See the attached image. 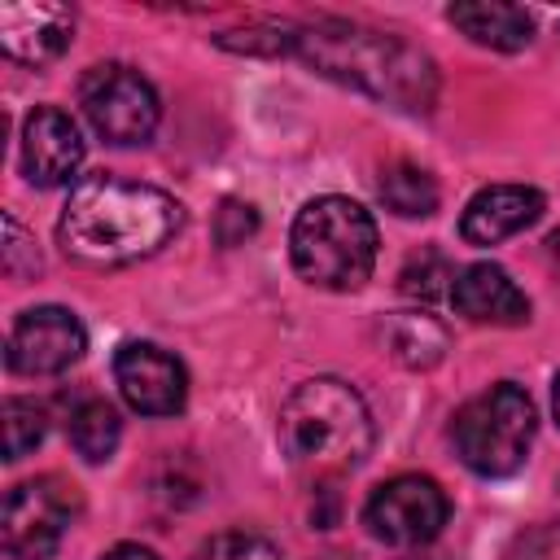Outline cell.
Wrapping results in <instances>:
<instances>
[{
	"mask_svg": "<svg viewBox=\"0 0 560 560\" xmlns=\"http://www.w3.org/2000/svg\"><path fill=\"white\" fill-rule=\"evenodd\" d=\"M179 228L184 206L171 192L96 171L70 188L57 219V241L83 267H127L158 254Z\"/></svg>",
	"mask_w": 560,
	"mask_h": 560,
	"instance_id": "obj_1",
	"label": "cell"
},
{
	"mask_svg": "<svg viewBox=\"0 0 560 560\" xmlns=\"http://www.w3.org/2000/svg\"><path fill=\"white\" fill-rule=\"evenodd\" d=\"M293 52L324 79L346 83L389 109L429 114L438 105V66L402 35L372 31L346 18H315L293 26Z\"/></svg>",
	"mask_w": 560,
	"mask_h": 560,
	"instance_id": "obj_2",
	"label": "cell"
},
{
	"mask_svg": "<svg viewBox=\"0 0 560 560\" xmlns=\"http://www.w3.org/2000/svg\"><path fill=\"white\" fill-rule=\"evenodd\" d=\"M280 446L298 468L311 472H350L372 455V411L363 394L337 376L302 381L276 420Z\"/></svg>",
	"mask_w": 560,
	"mask_h": 560,
	"instance_id": "obj_3",
	"label": "cell"
},
{
	"mask_svg": "<svg viewBox=\"0 0 560 560\" xmlns=\"http://www.w3.org/2000/svg\"><path fill=\"white\" fill-rule=\"evenodd\" d=\"M376 223L372 214L337 192L311 197L289 232V254L293 267L306 284L315 289H332V293H350L359 289L372 267H376Z\"/></svg>",
	"mask_w": 560,
	"mask_h": 560,
	"instance_id": "obj_4",
	"label": "cell"
},
{
	"mask_svg": "<svg viewBox=\"0 0 560 560\" xmlns=\"http://www.w3.org/2000/svg\"><path fill=\"white\" fill-rule=\"evenodd\" d=\"M534 424L538 416H534L529 394L512 381H494L490 389H481L455 411L451 438H455L459 459L477 477H508L525 464Z\"/></svg>",
	"mask_w": 560,
	"mask_h": 560,
	"instance_id": "obj_5",
	"label": "cell"
},
{
	"mask_svg": "<svg viewBox=\"0 0 560 560\" xmlns=\"http://www.w3.org/2000/svg\"><path fill=\"white\" fill-rule=\"evenodd\" d=\"M79 105L96 127V136L109 144H144L162 118L153 83L122 61L92 66L79 83Z\"/></svg>",
	"mask_w": 560,
	"mask_h": 560,
	"instance_id": "obj_6",
	"label": "cell"
},
{
	"mask_svg": "<svg viewBox=\"0 0 560 560\" xmlns=\"http://www.w3.org/2000/svg\"><path fill=\"white\" fill-rule=\"evenodd\" d=\"M79 516V490L61 477H35L4 499V551L13 560H52L70 521Z\"/></svg>",
	"mask_w": 560,
	"mask_h": 560,
	"instance_id": "obj_7",
	"label": "cell"
},
{
	"mask_svg": "<svg viewBox=\"0 0 560 560\" xmlns=\"http://www.w3.org/2000/svg\"><path fill=\"white\" fill-rule=\"evenodd\" d=\"M446 516H451L446 490L420 472H402V477L381 481L363 503L368 534L389 542V547H420V542L438 538Z\"/></svg>",
	"mask_w": 560,
	"mask_h": 560,
	"instance_id": "obj_8",
	"label": "cell"
},
{
	"mask_svg": "<svg viewBox=\"0 0 560 560\" xmlns=\"http://www.w3.org/2000/svg\"><path fill=\"white\" fill-rule=\"evenodd\" d=\"M88 350V332L74 311L66 306H31L13 319L4 363L22 376H57L79 363Z\"/></svg>",
	"mask_w": 560,
	"mask_h": 560,
	"instance_id": "obj_9",
	"label": "cell"
},
{
	"mask_svg": "<svg viewBox=\"0 0 560 560\" xmlns=\"http://www.w3.org/2000/svg\"><path fill=\"white\" fill-rule=\"evenodd\" d=\"M114 381L131 411L140 416H175L188 398L184 363L153 341H122L114 354Z\"/></svg>",
	"mask_w": 560,
	"mask_h": 560,
	"instance_id": "obj_10",
	"label": "cell"
},
{
	"mask_svg": "<svg viewBox=\"0 0 560 560\" xmlns=\"http://www.w3.org/2000/svg\"><path fill=\"white\" fill-rule=\"evenodd\" d=\"M83 166V136L74 118L57 105H35L22 122V175L35 188L70 184Z\"/></svg>",
	"mask_w": 560,
	"mask_h": 560,
	"instance_id": "obj_11",
	"label": "cell"
},
{
	"mask_svg": "<svg viewBox=\"0 0 560 560\" xmlns=\"http://www.w3.org/2000/svg\"><path fill=\"white\" fill-rule=\"evenodd\" d=\"M542 192L525 188V184H490L481 188L459 219V236L468 245H499L525 228H534L542 219Z\"/></svg>",
	"mask_w": 560,
	"mask_h": 560,
	"instance_id": "obj_12",
	"label": "cell"
},
{
	"mask_svg": "<svg viewBox=\"0 0 560 560\" xmlns=\"http://www.w3.org/2000/svg\"><path fill=\"white\" fill-rule=\"evenodd\" d=\"M74 13L66 4H0V48L13 61L44 66L70 48Z\"/></svg>",
	"mask_w": 560,
	"mask_h": 560,
	"instance_id": "obj_13",
	"label": "cell"
},
{
	"mask_svg": "<svg viewBox=\"0 0 560 560\" xmlns=\"http://www.w3.org/2000/svg\"><path fill=\"white\" fill-rule=\"evenodd\" d=\"M451 302L472 324H503L516 328L529 319V298L516 289V280L494 262H472L455 276Z\"/></svg>",
	"mask_w": 560,
	"mask_h": 560,
	"instance_id": "obj_14",
	"label": "cell"
},
{
	"mask_svg": "<svg viewBox=\"0 0 560 560\" xmlns=\"http://www.w3.org/2000/svg\"><path fill=\"white\" fill-rule=\"evenodd\" d=\"M451 26H459L472 44L481 48H499V52H516L534 39V18L521 4H499V0H481V4H451L446 9Z\"/></svg>",
	"mask_w": 560,
	"mask_h": 560,
	"instance_id": "obj_15",
	"label": "cell"
},
{
	"mask_svg": "<svg viewBox=\"0 0 560 560\" xmlns=\"http://www.w3.org/2000/svg\"><path fill=\"white\" fill-rule=\"evenodd\" d=\"M376 332H381L385 354L402 368H433L446 354V328L433 315H420V311L385 315Z\"/></svg>",
	"mask_w": 560,
	"mask_h": 560,
	"instance_id": "obj_16",
	"label": "cell"
},
{
	"mask_svg": "<svg viewBox=\"0 0 560 560\" xmlns=\"http://www.w3.org/2000/svg\"><path fill=\"white\" fill-rule=\"evenodd\" d=\"M66 433H70V446H74L88 464H101V459L114 455V446H118V438H122V420H118V411H114L105 398L88 394V398H79V402L70 407Z\"/></svg>",
	"mask_w": 560,
	"mask_h": 560,
	"instance_id": "obj_17",
	"label": "cell"
},
{
	"mask_svg": "<svg viewBox=\"0 0 560 560\" xmlns=\"http://www.w3.org/2000/svg\"><path fill=\"white\" fill-rule=\"evenodd\" d=\"M376 192L385 201V210L402 214V219H429L438 210V184L429 171H420L416 162H389L376 179Z\"/></svg>",
	"mask_w": 560,
	"mask_h": 560,
	"instance_id": "obj_18",
	"label": "cell"
},
{
	"mask_svg": "<svg viewBox=\"0 0 560 560\" xmlns=\"http://www.w3.org/2000/svg\"><path fill=\"white\" fill-rule=\"evenodd\" d=\"M398 289H402L407 298H420V302L451 298V289H455V267H451V258H446L442 249L420 245V249L402 262V271H398Z\"/></svg>",
	"mask_w": 560,
	"mask_h": 560,
	"instance_id": "obj_19",
	"label": "cell"
},
{
	"mask_svg": "<svg viewBox=\"0 0 560 560\" xmlns=\"http://www.w3.org/2000/svg\"><path fill=\"white\" fill-rule=\"evenodd\" d=\"M48 416L35 398H4V459H22L44 442Z\"/></svg>",
	"mask_w": 560,
	"mask_h": 560,
	"instance_id": "obj_20",
	"label": "cell"
},
{
	"mask_svg": "<svg viewBox=\"0 0 560 560\" xmlns=\"http://www.w3.org/2000/svg\"><path fill=\"white\" fill-rule=\"evenodd\" d=\"M192 560H284L276 542H267L262 534H245V529H232V534H214L210 542H201L192 551Z\"/></svg>",
	"mask_w": 560,
	"mask_h": 560,
	"instance_id": "obj_21",
	"label": "cell"
},
{
	"mask_svg": "<svg viewBox=\"0 0 560 560\" xmlns=\"http://www.w3.org/2000/svg\"><path fill=\"white\" fill-rule=\"evenodd\" d=\"M503 560H560V521H538L525 525L512 542Z\"/></svg>",
	"mask_w": 560,
	"mask_h": 560,
	"instance_id": "obj_22",
	"label": "cell"
},
{
	"mask_svg": "<svg viewBox=\"0 0 560 560\" xmlns=\"http://www.w3.org/2000/svg\"><path fill=\"white\" fill-rule=\"evenodd\" d=\"M4 276L9 280H26V276H35L39 271V249L31 245V236H26V228L13 219V214H4Z\"/></svg>",
	"mask_w": 560,
	"mask_h": 560,
	"instance_id": "obj_23",
	"label": "cell"
},
{
	"mask_svg": "<svg viewBox=\"0 0 560 560\" xmlns=\"http://www.w3.org/2000/svg\"><path fill=\"white\" fill-rule=\"evenodd\" d=\"M214 232H219V245H241L245 236L258 232V210L249 201H223L214 214Z\"/></svg>",
	"mask_w": 560,
	"mask_h": 560,
	"instance_id": "obj_24",
	"label": "cell"
},
{
	"mask_svg": "<svg viewBox=\"0 0 560 560\" xmlns=\"http://www.w3.org/2000/svg\"><path fill=\"white\" fill-rule=\"evenodd\" d=\"M101 560H158V551H149V547H140V542H118V547L105 551Z\"/></svg>",
	"mask_w": 560,
	"mask_h": 560,
	"instance_id": "obj_25",
	"label": "cell"
},
{
	"mask_svg": "<svg viewBox=\"0 0 560 560\" xmlns=\"http://www.w3.org/2000/svg\"><path fill=\"white\" fill-rule=\"evenodd\" d=\"M547 254H551V262L560 267V228H556V232L547 236Z\"/></svg>",
	"mask_w": 560,
	"mask_h": 560,
	"instance_id": "obj_26",
	"label": "cell"
},
{
	"mask_svg": "<svg viewBox=\"0 0 560 560\" xmlns=\"http://www.w3.org/2000/svg\"><path fill=\"white\" fill-rule=\"evenodd\" d=\"M551 411H556V424H560V372H556V385H551Z\"/></svg>",
	"mask_w": 560,
	"mask_h": 560,
	"instance_id": "obj_27",
	"label": "cell"
}]
</instances>
